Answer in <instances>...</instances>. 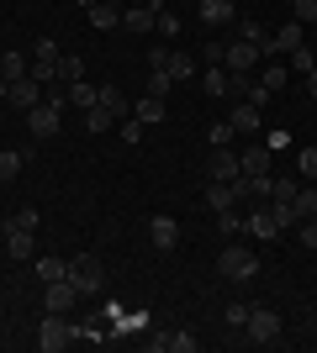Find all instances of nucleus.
<instances>
[{
  "label": "nucleus",
  "mask_w": 317,
  "mask_h": 353,
  "mask_svg": "<svg viewBox=\"0 0 317 353\" xmlns=\"http://www.w3.org/2000/svg\"><path fill=\"white\" fill-rule=\"evenodd\" d=\"M69 285H75L79 295H101L106 290V264L95 253H75V259H69Z\"/></svg>",
  "instance_id": "nucleus-1"
},
{
  "label": "nucleus",
  "mask_w": 317,
  "mask_h": 353,
  "mask_svg": "<svg viewBox=\"0 0 317 353\" xmlns=\"http://www.w3.org/2000/svg\"><path fill=\"white\" fill-rule=\"evenodd\" d=\"M75 343V322H69V311H48L43 327H37V348L43 353H64Z\"/></svg>",
  "instance_id": "nucleus-2"
},
{
  "label": "nucleus",
  "mask_w": 317,
  "mask_h": 353,
  "mask_svg": "<svg viewBox=\"0 0 317 353\" xmlns=\"http://www.w3.org/2000/svg\"><path fill=\"white\" fill-rule=\"evenodd\" d=\"M217 274H222V280H254L259 259H254V253H243L238 243H227V248L217 253Z\"/></svg>",
  "instance_id": "nucleus-3"
},
{
  "label": "nucleus",
  "mask_w": 317,
  "mask_h": 353,
  "mask_svg": "<svg viewBox=\"0 0 317 353\" xmlns=\"http://www.w3.org/2000/svg\"><path fill=\"white\" fill-rule=\"evenodd\" d=\"M243 338L259 343V348H270L275 338H280V316H275L270 306H249V322H243Z\"/></svg>",
  "instance_id": "nucleus-4"
},
{
  "label": "nucleus",
  "mask_w": 317,
  "mask_h": 353,
  "mask_svg": "<svg viewBox=\"0 0 317 353\" xmlns=\"http://www.w3.org/2000/svg\"><path fill=\"white\" fill-rule=\"evenodd\" d=\"M201 174H206V185H227V179H238L243 174V169H238V153H233V148H211Z\"/></svg>",
  "instance_id": "nucleus-5"
},
{
  "label": "nucleus",
  "mask_w": 317,
  "mask_h": 353,
  "mask_svg": "<svg viewBox=\"0 0 317 353\" xmlns=\"http://www.w3.org/2000/svg\"><path fill=\"white\" fill-rule=\"evenodd\" d=\"M59 43H53V37H37V63H32V79H37V85H53V79H59Z\"/></svg>",
  "instance_id": "nucleus-6"
},
{
  "label": "nucleus",
  "mask_w": 317,
  "mask_h": 353,
  "mask_svg": "<svg viewBox=\"0 0 317 353\" xmlns=\"http://www.w3.org/2000/svg\"><path fill=\"white\" fill-rule=\"evenodd\" d=\"M59 111H64V105H53V101H37V105H32V111H27L32 137H53V132H59Z\"/></svg>",
  "instance_id": "nucleus-7"
},
{
  "label": "nucleus",
  "mask_w": 317,
  "mask_h": 353,
  "mask_svg": "<svg viewBox=\"0 0 317 353\" xmlns=\"http://www.w3.org/2000/svg\"><path fill=\"white\" fill-rule=\"evenodd\" d=\"M222 63H227V74H249L259 63V43H227V53H222Z\"/></svg>",
  "instance_id": "nucleus-8"
},
{
  "label": "nucleus",
  "mask_w": 317,
  "mask_h": 353,
  "mask_svg": "<svg viewBox=\"0 0 317 353\" xmlns=\"http://www.w3.org/2000/svg\"><path fill=\"white\" fill-rule=\"evenodd\" d=\"M148 237H153V248H159V253H175V248H180V221H175V216H153Z\"/></svg>",
  "instance_id": "nucleus-9"
},
{
  "label": "nucleus",
  "mask_w": 317,
  "mask_h": 353,
  "mask_svg": "<svg viewBox=\"0 0 317 353\" xmlns=\"http://www.w3.org/2000/svg\"><path fill=\"white\" fill-rule=\"evenodd\" d=\"M302 43H307V32H302V21L291 16V21H286L280 32H275V37H270L265 48H259V53H291V48H302Z\"/></svg>",
  "instance_id": "nucleus-10"
},
{
  "label": "nucleus",
  "mask_w": 317,
  "mask_h": 353,
  "mask_svg": "<svg viewBox=\"0 0 317 353\" xmlns=\"http://www.w3.org/2000/svg\"><path fill=\"white\" fill-rule=\"evenodd\" d=\"M243 227H249V237H259V243H275V237L286 232V227H280V216H275V206H270V211H254Z\"/></svg>",
  "instance_id": "nucleus-11"
},
{
  "label": "nucleus",
  "mask_w": 317,
  "mask_h": 353,
  "mask_svg": "<svg viewBox=\"0 0 317 353\" xmlns=\"http://www.w3.org/2000/svg\"><path fill=\"white\" fill-rule=\"evenodd\" d=\"M6 101H11L16 111H32V105L43 101V85H37L32 74H27V79H11V95H6Z\"/></svg>",
  "instance_id": "nucleus-12"
},
{
  "label": "nucleus",
  "mask_w": 317,
  "mask_h": 353,
  "mask_svg": "<svg viewBox=\"0 0 317 353\" xmlns=\"http://www.w3.org/2000/svg\"><path fill=\"white\" fill-rule=\"evenodd\" d=\"M238 169H243V179H270V148H243Z\"/></svg>",
  "instance_id": "nucleus-13"
},
{
  "label": "nucleus",
  "mask_w": 317,
  "mask_h": 353,
  "mask_svg": "<svg viewBox=\"0 0 317 353\" xmlns=\"http://www.w3.org/2000/svg\"><path fill=\"white\" fill-rule=\"evenodd\" d=\"M43 301H48V311H75L79 290H75L69 280H53V285H48V295H43Z\"/></svg>",
  "instance_id": "nucleus-14"
},
{
  "label": "nucleus",
  "mask_w": 317,
  "mask_h": 353,
  "mask_svg": "<svg viewBox=\"0 0 317 353\" xmlns=\"http://www.w3.org/2000/svg\"><path fill=\"white\" fill-rule=\"evenodd\" d=\"M133 117L143 121V127H159V121H164V95H143V101L133 105Z\"/></svg>",
  "instance_id": "nucleus-15"
},
{
  "label": "nucleus",
  "mask_w": 317,
  "mask_h": 353,
  "mask_svg": "<svg viewBox=\"0 0 317 353\" xmlns=\"http://www.w3.org/2000/svg\"><path fill=\"white\" fill-rule=\"evenodd\" d=\"M95 105H101V111H111V117H127V95H122V90L117 85H101V90H95Z\"/></svg>",
  "instance_id": "nucleus-16"
},
{
  "label": "nucleus",
  "mask_w": 317,
  "mask_h": 353,
  "mask_svg": "<svg viewBox=\"0 0 317 353\" xmlns=\"http://www.w3.org/2000/svg\"><path fill=\"white\" fill-rule=\"evenodd\" d=\"M201 21L206 27H227L233 21V0H201Z\"/></svg>",
  "instance_id": "nucleus-17"
},
{
  "label": "nucleus",
  "mask_w": 317,
  "mask_h": 353,
  "mask_svg": "<svg viewBox=\"0 0 317 353\" xmlns=\"http://www.w3.org/2000/svg\"><path fill=\"white\" fill-rule=\"evenodd\" d=\"M164 74H169V79H191V74H196V59H191L185 48H169V63H164Z\"/></svg>",
  "instance_id": "nucleus-18"
},
{
  "label": "nucleus",
  "mask_w": 317,
  "mask_h": 353,
  "mask_svg": "<svg viewBox=\"0 0 317 353\" xmlns=\"http://www.w3.org/2000/svg\"><path fill=\"white\" fill-rule=\"evenodd\" d=\"M227 121H233V132H259V105L238 101V105H233V117H227Z\"/></svg>",
  "instance_id": "nucleus-19"
},
{
  "label": "nucleus",
  "mask_w": 317,
  "mask_h": 353,
  "mask_svg": "<svg viewBox=\"0 0 317 353\" xmlns=\"http://www.w3.org/2000/svg\"><path fill=\"white\" fill-rule=\"evenodd\" d=\"M32 237H37V232H21V227H6V253H11V259H32Z\"/></svg>",
  "instance_id": "nucleus-20"
},
{
  "label": "nucleus",
  "mask_w": 317,
  "mask_h": 353,
  "mask_svg": "<svg viewBox=\"0 0 317 353\" xmlns=\"http://www.w3.org/2000/svg\"><path fill=\"white\" fill-rule=\"evenodd\" d=\"M122 27L137 32V37H143V32H153V6H133V11L122 16Z\"/></svg>",
  "instance_id": "nucleus-21"
},
{
  "label": "nucleus",
  "mask_w": 317,
  "mask_h": 353,
  "mask_svg": "<svg viewBox=\"0 0 317 353\" xmlns=\"http://www.w3.org/2000/svg\"><path fill=\"white\" fill-rule=\"evenodd\" d=\"M37 274H43V285L69 280V259H37Z\"/></svg>",
  "instance_id": "nucleus-22"
},
{
  "label": "nucleus",
  "mask_w": 317,
  "mask_h": 353,
  "mask_svg": "<svg viewBox=\"0 0 317 353\" xmlns=\"http://www.w3.org/2000/svg\"><path fill=\"white\" fill-rule=\"evenodd\" d=\"M201 85H206V95H227V90H233V74H227V69H217V63H211V69H206V79H201Z\"/></svg>",
  "instance_id": "nucleus-23"
},
{
  "label": "nucleus",
  "mask_w": 317,
  "mask_h": 353,
  "mask_svg": "<svg viewBox=\"0 0 317 353\" xmlns=\"http://www.w3.org/2000/svg\"><path fill=\"white\" fill-rule=\"evenodd\" d=\"M0 79H27V59L21 53H0Z\"/></svg>",
  "instance_id": "nucleus-24"
},
{
  "label": "nucleus",
  "mask_w": 317,
  "mask_h": 353,
  "mask_svg": "<svg viewBox=\"0 0 317 353\" xmlns=\"http://www.w3.org/2000/svg\"><path fill=\"white\" fill-rule=\"evenodd\" d=\"M111 127H117V117H111V111H101V105H90V111H85V132H111Z\"/></svg>",
  "instance_id": "nucleus-25"
},
{
  "label": "nucleus",
  "mask_w": 317,
  "mask_h": 353,
  "mask_svg": "<svg viewBox=\"0 0 317 353\" xmlns=\"http://www.w3.org/2000/svg\"><path fill=\"white\" fill-rule=\"evenodd\" d=\"M59 79H64V85L85 79V63H79V53H64V59H59Z\"/></svg>",
  "instance_id": "nucleus-26"
},
{
  "label": "nucleus",
  "mask_w": 317,
  "mask_h": 353,
  "mask_svg": "<svg viewBox=\"0 0 317 353\" xmlns=\"http://www.w3.org/2000/svg\"><path fill=\"white\" fill-rule=\"evenodd\" d=\"M90 27L95 32H111V27H117V6H106V0H101V6H90Z\"/></svg>",
  "instance_id": "nucleus-27"
},
{
  "label": "nucleus",
  "mask_w": 317,
  "mask_h": 353,
  "mask_svg": "<svg viewBox=\"0 0 317 353\" xmlns=\"http://www.w3.org/2000/svg\"><path fill=\"white\" fill-rule=\"evenodd\" d=\"M291 211H296V221L317 216V190H312V185H302V195H296V206H291Z\"/></svg>",
  "instance_id": "nucleus-28"
},
{
  "label": "nucleus",
  "mask_w": 317,
  "mask_h": 353,
  "mask_svg": "<svg viewBox=\"0 0 317 353\" xmlns=\"http://www.w3.org/2000/svg\"><path fill=\"white\" fill-rule=\"evenodd\" d=\"M291 69H296V74H312V69H317V53H312L307 43H302V48H291Z\"/></svg>",
  "instance_id": "nucleus-29"
},
{
  "label": "nucleus",
  "mask_w": 317,
  "mask_h": 353,
  "mask_svg": "<svg viewBox=\"0 0 317 353\" xmlns=\"http://www.w3.org/2000/svg\"><path fill=\"white\" fill-rule=\"evenodd\" d=\"M16 174H21V153H11V148H6V153H0V185H11Z\"/></svg>",
  "instance_id": "nucleus-30"
},
{
  "label": "nucleus",
  "mask_w": 317,
  "mask_h": 353,
  "mask_svg": "<svg viewBox=\"0 0 317 353\" xmlns=\"http://www.w3.org/2000/svg\"><path fill=\"white\" fill-rule=\"evenodd\" d=\"M296 174H302V179H317V148H302V153H296Z\"/></svg>",
  "instance_id": "nucleus-31"
},
{
  "label": "nucleus",
  "mask_w": 317,
  "mask_h": 353,
  "mask_svg": "<svg viewBox=\"0 0 317 353\" xmlns=\"http://www.w3.org/2000/svg\"><path fill=\"white\" fill-rule=\"evenodd\" d=\"M69 101H75L79 111H90V105H95V90H90V85H79V79H75V85H69Z\"/></svg>",
  "instance_id": "nucleus-32"
},
{
  "label": "nucleus",
  "mask_w": 317,
  "mask_h": 353,
  "mask_svg": "<svg viewBox=\"0 0 317 353\" xmlns=\"http://www.w3.org/2000/svg\"><path fill=\"white\" fill-rule=\"evenodd\" d=\"M164 348H169V353H196V338H191V332H169Z\"/></svg>",
  "instance_id": "nucleus-33"
},
{
  "label": "nucleus",
  "mask_w": 317,
  "mask_h": 353,
  "mask_svg": "<svg viewBox=\"0 0 317 353\" xmlns=\"http://www.w3.org/2000/svg\"><path fill=\"white\" fill-rule=\"evenodd\" d=\"M153 21H159L164 37H180V16H175V11H153Z\"/></svg>",
  "instance_id": "nucleus-34"
},
{
  "label": "nucleus",
  "mask_w": 317,
  "mask_h": 353,
  "mask_svg": "<svg viewBox=\"0 0 317 353\" xmlns=\"http://www.w3.org/2000/svg\"><path fill=\"white\" fill-rule=\"evenodd\" d=\"M211 148H227V143H233V121H211Z\"/></svg>",
  "instance_id": "nucleus-35"
},
{
  "label": "nucleus",
  "mask_w": 317,
  "mask_h": 353,
  "mask_svg": "<svg viewBox=\"0 0 317 353\" xmlns=\"http://www.w3.org/2000/svg\"><path fill=\"white\" fill-rule=\"evenodd\" d=\"M6 227H21V232H37V211H32V206H21V211L11 216V221H6Z\"/></svg>",
  "instance_id": "nucleus-36"
},
{
  "label": "nucleus",
  "mask_w": 317,
  "mask_h": 353,
  "mask_svg": "<svg viewBox=\"0 0 317 353\" xmlns=\"http://www.w3.org/2000/svg\"><path fill=\"white\" fill-rule=\"evenodd\" d=\"M291 16H296V21H317V0H291Z\"/></svg>",
  "instance_id": "nucleus-37"
},
{
  "label": "nucleus",
  "mask_w": 317,
  "mask_h": 353,
  "mask_svg": "<svg viewBox=\"0 0 317 353\" xmlns=\"http://www.w3.org/2000/svg\"><path fill=\"white\" fill-rule=\"evenodd\" d=\"M217 227H222V232L233 237V232H238V227H243V216H238V211H233V206H222V211H217Z\"/></svg>",
  "instance_id": "nucleus-38"
},
{
  "label": "nucleus",
  "mask_w": 317,
  "mask_h": 353,
  "mask_svg": "<svg viewBox=\"0 0 317 353\" xmlns=\"http://www.w3.org/2000/svg\"><path fill=\"white\" fill-rule=\"evenodd\" d=\"M296 232H302V248H317V216L296 221Z\"/></svg>",
  "instance_id": "nucleus-39"
},
{
  "label": "nucleus",
  "mask_w": 317,
  "mask_h": 353,
  "mask_svg": "<svg viewBox=\"0 0 317 353\" xmlns=\"http://www.w3.org/2000/svg\"><path fill=\"white\" fill-rule=\"evenodd\" d=\"M259 85H270V90H286V69H280V63H270V69H265V79H259Z\"/></svg>",
  "instance_id": "nucleus-40"
},
{
  "label": "nucleus",
  "mask_w": 317,
  "mask_h": 353,
  "mask_svg": "<svg viewBox=\"0 0 317 353\" xmlns=\"http://www.w3.org/2000/svg\"><path fill=\"white\" fill-rule=\"evenodd\" d=\"M169 85H175V79H169L164 69H153V79H148V95H169Z\"/></svg>",
  "instance_id": "nucleus-41"
},
{
  "label": "nucleus",
  "mask_w": 317,
  "mask_h": 353,
  "mask_svg": "<svg viewBox=\"0 0 317 353\" xmlns=\"http://www.w3.org/2000/svg\"><path fill=\"white\" fill-rule=\"evenodd\" d=\"M164 63H169V43H153L148 48V69H164Z\"/></svg>",
  "instance_id": "nucleus-42"
},
{
  "label": "nucleus",
  "mask_w": 317,
  "mask_h": 353,
  "mask_svg": "<svg viewBox=\"0 0 317 353\" xmlns=\"http://www.w3.org/2000/svg\"><path fill=\"white\" fill-rule=\"evenodd\" d=\"M137 137H143V121L127 117V121H122V143H137Z\"/></svg>",
  "instance_id": "nucleus-43"
},
{
  "label": "nucleus",
  "mask_w": 317,
  "mask_h": 353,
  "mask_svg": "<svg viewBox=\"0 0 317 353\" xmlns=\"http://www.w3.org/2000/svg\"><path fill=\"white\" fill-rule=\"evenodd\" d=\"M249 322V306H243V301H233V306H227V327H243Z\"/></svg>",
  "instance_id": "nucleus-44"
},
{
  "label": "nucleus",
  "mask_w": 317,
  "mask_h": 353,
  "mask_svg": "<svg viewBox=\"0 0 317 353\" xmlns=\"http://www.w3.org/2000/svg\"><path fill=\"white\" fill-rule=\"evenodd\" d=\"M222 53H227V43H206V48H201V59H206V63H222Z\"/></svg>",
  "instance_id": "nucleus-45"
},
{
  "label": "nucleus",
  "mask_w": 317,
  "mask_h": 353,
  "mask_svg": "<svg viewBox=\"0 0 317 353\" xmlns=\"http://www.w3.org/2000/svg\"><path fill=\"white\" fill-rule=\"evenodd\" d=\"M307 95H317V69H312V74H307Z\"/></svg>",
  "instance_id": "nucleus-46"
},
{
  "label": "nucleus",
  "mask_w": 317,
  "mask_h": 353,
  "mask_svg": "<svg viewBox=\"0 0 317 353\" xmlns=\"http://www.w3.org/2000/svg\"><path fill=\"white\" fill-rule=\"evenodd\" d=\"M6 95H11V79H0V101H6Z\"/></svg>",
  "instance_id": "nucleus-47"
},
{
  "label": "nucleus",
  "mask_w": 317,
  "mask_h": 353,
  "mask_svg": "<svg viewBox=\"0 0 317 353\" xmlns=\"http://www.w3.org/2000/svg\"><path fill=\"white\" fill-rule=\"evenodd\" d=\"M75 6H85V11H90V6H101V0H75Z\"/></svg>",
  "instance_id": "nucleus-48"
},
{
  "label": "nucleus",
  "mask_w": 317,
  "mask_h": 353,
  "mask_svg": "<svg viewBox=\"0 0 317 353\" xmlns=\"http://www.w3.org/2000/svg\"><path fill=\"white\" fill-rule=\"evenodd\" d=\"M106 6H117V0H106Z\"/></svg>",
  "instance_id": "nucleus-49"
}]
</instances>
